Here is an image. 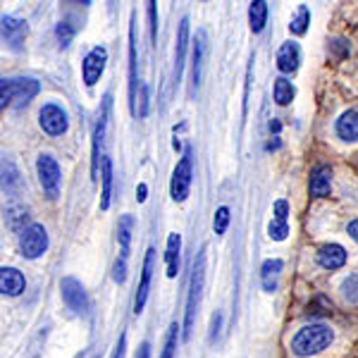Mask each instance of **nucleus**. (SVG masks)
<instances>
[{"label":"nucleus","instance_id":"f257e3e1","mask_svg":"<svg viewBox=\"0 0 358 358\" xmlns=\"http://www.w3.org/2000/svg\"><path fill=\"white\" fill-rule=\"evenodd\" d=\"M332 339H334V332L330 327L322 325V322H313V325H306L294 334L292 351L301 358L315 356V354H320L322 349H327V346L332 344Z\"/></svg>","mask_w":358,"mask_h":358},{"label":"nucleus","instance_id":"f03ea898","mask_svg":"<svg viewBox=\"0 0 358 358\" xmlns=\"http://www.w3.org/2000/svg\"><path fill=\"white\" fill-rule=\"evenodd\" d=\"M206 282V253L199 251L192 265V280H189V296H187V310H184V339L192 337L196 315H199L201 292H203Z\"/></svg>","mask_w":358,"mask_h":358},{"label":"nucleus","instance_id":"7ed1b4c3","mask_svg":"<svg viewBox=\"0 0 358 358\" xmlns=\"http://www.w3.org/2000/svg\"><path fill=\"white\" fill-rule=\"evenodd\" d=\"M41 91V84L29 77H8L0 82V108H22Z\"/></svg>","mask_w":358,"mask_h":358},{"label":"nucleus","instance_id":"20e7f679","mask_svg":"<svg viewBox=\"0 0 358 358\" xmlns=\"http://www.w3.org/2000/svg\"><path fill=\"white\" fill-rule=\"evenodd\" d=\"M192 177H194V148L189 146L184 151L182 160L177 163L175 172H172V182H170V196L175 203H184L192 189Z\"/></svg>","mask_w":358,"mask_h":358},{"label":"nucleus","instance_id":"39448f33","mask_svg":"<svg viewBox=\"0 0 358 358\" xmlns=\"http://www.w3.org/2000/svg\"><path fill=\"white\" fill-rule=\"evenodd\" d=\"M108 115H110V94H106V98H103L101 115H98V122L94 127V151H91V179L94 182L101 179L103 160H106V155H101V148H103V138H106Z\"/></svg>","mask_w":358,"mask_h":358},{"label":"nucleus","instance_id":"423d86ee","mask_svg":"<svg viewBox=\"0 0 358 358\" xmlns=\"http://www.w3.org/2000/svg\"><path fill=\"white\" fill-rule=\"evenodd\" d=\"M20 251L22 256L29 261H36L48 251V232H45L43 224H27L20 232Z\"/></svg>","mask_w":358,"mask_h":358},{"label":"nucleus","instance_id":"0eeeda50","mask_svg":"<svg viewBox=\"0 0 358 358\" xmlns=\"http://www.w3.org/2000/svg\"><path fill=\"white\" fill-rule=\"evenodd\" d=\"M36 172H38V182H41L43 194L48 196V201H55L60 196V165L55 163L53 155H38L36 160Z\"/></svg>","mask_w":358,"mask_h":358},{"label":"nucleus","instance_id":"6e6552de","mask_svg":"<svg viewBox=\"0 0 358 358\" xmlns=\"http://www.w3.org/2000/svg\"><path fill=\"white\" fill-rule=\"evenodd\" d=\"M60 292H62V301L72 313L77 315H86L89 313V296H86V289L79 280L74 277H65L60 282Z\"/></svg>","mask_w":358,"mask_h":358},{"label":"nucleus","instance_id":"1a4fd4ad","mask_svg":"<svg viewBox=\"0 0 358 358\" xmlns=\"http://www.w3.org/2000/svg\"><path fill=\"white\" fill-rule=\"evenodd\" d=\"M38 124H41V129L48 136H62L69 127V117L60 106H55V103H45V106L41 108V113H38Z\"/></svg>","mask_w":358,"mask_h":358},{"label":"nucleus","instance_id":"9d476101","mask_svg":"<svg viewBox=\"0 0 358 358\" xmlns=\"http://www.w3.org/2000/svg\"><path fill=\"white\" fill-rule=\"evenodd\" d=\"M106 62H108V50L106 45H96V48H91V53L84 57L82 62V77H84V84L89 86H96L98 79L103 77V72H106Z\"/></svg>","mask_w":358,"mask_h":358},{"label":"nucleus","instance_id":"9b49d317","mask_svg":"<svg viewBox=\"0 0 358 358\" xmlns=\"http://www.w3.org/2000/svg\"><path fill=\"white\" fill-rule=\"evenodd\" d=\"M134 20L136 15H131V27H129V110L131 115H138V91H141V84H138L136 77V29H134Z\"/></svg>","mask_w":358,"mask_h":358},{"label":"nucleus","instance_id":"f8f14e48","mask_svg":"<svg viewBox=\"0 0 358 358\" xmlns=\"http://www.w3.org/2000/svg\"><path fill=\"white\" fill-rule=\"evenodd\" d=\"M0 29H3V43H8L10 50H20L22 43H24L27 34H29V27L27 22L17 20L13 15H3L0 20Z\"/></svg>","mask_w":358,"mask_h":358},{"label":"nucleus","instance_id":"ddd939ff","mask_svg":"<svg viewBox=\"0 0 358 358\" xmlns=\"http://www.w3.org/2000/svg\"><path fill=\"white\" fill-rule=\"evenodd\" d=\"M153 268H155V248H148V251H146V256H143L141 282H138L136 299H134V313H136V315L141 313L143 308H146V301H148V289H151Z\"/></svg>","mask_w":358,"mask_h":358},{"label":"nucleus","instance_id":"4468645a","mask_svg":"<svg viewBox=\"0 0 358 358\" xmlns=\"http://www.w3.org/2000/svg\"><path fill=\"white\" fill-rule=\"evenodd\" d=\"M206 50H208L206 31H203V29H199V31H196V38H194V48H192V94H196V89H199V84H201Z\"/></svg>","mask_w":358,"mask_h":358},{"label":"nucleus","instance_id":"2eb2a0df","mask_svg":"<svg viewBox=\"0 0 358 358\" xmlns=\"http://www.w3.org/2000/svg\"><path fill=\"white\" fill-rule=\"evenodd\" d=\"M299 62H301V48L299 43H282V48L277 50V67H280L282 74H294L299 69Z\"/></svg>","mask_w":358,"mask_h":358},{"label":"nucleus","instance_id":"dca6fc26","mask_svg":"<svg viewBox=\"0 0 358 358\" xmlns=\"http://www.w3.org/2000/svg\"><path fill=\"white\" fill-rule=\"evenodd\" d=\"M310 196L315 199H322V196H330L332 189V170L327 165H315L313 172H310Z\"/></svg>","mask_w":358,"mask_h":358},{"label":"nucleus","instance_id":"f3484780","mask_svg":"<svg viewBox=\"0 0 358 358\" xmlns=\"http://www.w3.org/2000/svg\"><path fill=\"white\" fill-rule=\"evenodd\" d=\"M187 45H189V17H184V20L179 22V31H177V48H175V84L182 82L184 57H187Z\"/></svg>","mask_w":358,"mask_h":358},{"label":"nucleus","instance_id":"a211bd4d","mask_svg":"<svg viewBox=\"0 0 358 358\" xmlns=\"http://www.w3.org/2000/svg\"><path fill=\"white\" fill-rule=\"evenodd\" d=\"M27 287L24 275L20 273L17 268H3L0 270V292L5 296H20Z\"/></svg>","mask_w":358,"mask_h":358},{"label":"nucleus","instance_id":"6ab92c4d","mask_svg":"<svg viewBox=\"0 0 358 358\" xmlns=\"http://www.w3.org/2000/svg\"><path fill=\"white\" fill-rule=\"evenodd\" d=\"M317 263L325 270H339L346 263V251L339 244H325L317 251Z\"/></svg>","mask_w":358,"mask_h":358},{"label":"nucleus","instance_id":"aec40b11","mask_svg":"<svg viewBox=\"0 0 358 358\" xmlns=\"http://www.w3.org/2000/svg\"><path fill=\"white\" fill-rule=\"evenodd\" d=\"M334 131H337V136L342 138V141H346V143L358 141V113L356 110H346V113L339 115Z\"/></svg>","mask_w":358,"mask_h":358},{"label":"nucleus","instance_id":"412c9836","mask_svg":"<svg viewBox=\"0 0 358 358\" xmlns=\"http://www.w3.org/2000/svg\"><path fill=\"white\" fill-rule=\"evenodd\" d=\"M282 268H285V263H282L280 258H268V261L261 265V285L268 294H273L277 289V285H280Z\"/></svg>","mask_w":358,"mask_h":358},{"label":"nucleus","instance_id":"4be33fe9","mask_svg":"<svg viewBox=\"0 0 358 358\" xmlns=\"http://www.w3.org/2000/svg\"><path fill=\"white\" fill-rule=\"evenodd\" d=\"M179 248H182V236L172 232L167 236V248H165V268L170 280H175L179 273Z\"/></svg>","mask_w":358,"mask_h":358},{"label":"nucleus","instance_id":"5701e85b","mask_svg":"<svg viewBox=\"0 0 358 358\" xmlns=\"http://www.w3.org/2000/svg\"><path fill=\"white\" fill-rule=\"evenodd\" d=\"M268 22V3L265 0H253L248 5V24H251L253 34H261Z\"/></svg>","mask_w":358,"mask_h":358},{"label":"nucleus","instance_id":"b1692460","mask_svg":"<svg viewBox=\"0 0 358 358\" xmlns=\"http://www.w3.org/2000/svg\"><path fill=\"white\" fill-rule=\"evenodd\" d=\"M131 229H134V217L122 215L117 224V241H120V256L129 258V244H131Z\"/></svg>","mask_w":358,"mask_h":358},{"label":"nucleus","instance_id":"393cba45","mask_svg":"<svg viewBox=\"0 0 358 358\" xmlns=\"http://www.w3.org/2000/svg\"><path fill=\"white\" fill-rule=\"evenodd\" d=\"M101 210L110 208V192H113V160L106 158L103 160V172H101Z\"/></svg>","mask_w":358,"mask_h":358},{"label":"nucleus","instance_id":"a878e982","mask_svg":"<svg viewBox=\"0 0 358 358\" xmlns=\"http://www.w3.org/2000/svg\"><path fill=\"white\" fill-rule=\"evenodd\" d=\"M273 96H275L277 106H289V103L294 101V96H296V89H294V84L289 82V79L280 77V79H275Z\"/></svg>","mask_w":358,"mask_h":358},{"label":"nucleus","instance_id":"bb28decb","mask_svg":"<svg viewBox=\"0 0 358 358\" xmlns=\"http://www.w3.org/2000/svg\"><path fill=\"white\" fill-rule=\"evenodd\" d=\"M308 24H310V10L306 8V5H301V8H299V13H296V17L292 20L289 31L294 34V36H303V34L308 31Z\"/></svg>","mask_w":358,"mask_h":358},{"label":"nucleus","instance_id":"cd10ccee","mask_svg":"<svg viewBox=\"0 0 358 358\" xmlns=\"http://www.w3.org/2000/svg\"><path fill=\"white\" fill-rule=\"evenodd\" d=\"M5 220H8V227L10 229H20V222H27L29 220L27 208L10 203L8 208H5Z\"/></svg>","mask_w":358,"mask_h":358},{"label":"nucleus","instance_id":"c85d7f7f","mask_svg":"<svg viewBox=\"0 0 358 358\" xmlns=\"http://www.w3.org/2000/svg\"><path fill=\"white\" fill-rule=\"evenodd\" d=\"M268 234H270V239L273 241H285L287 236H289V222H285V220H270L268 224Z\"/></svg>","mask_w":358,"mask_h":358},{"label":"nucleus","instance_id":"c756f323","mask_svg":"<svg viewBox=\"0 0 358 358\" xmlns=\"http://www.w3.org/2000/svg\"><path fill=\"white\" fill-rule=\"evenodd\" d=\"M342 294H344V299L349 303H358V273L349 275L342 282Z\"/></svg>","mask_w":358,"mask_h":358},{"label":"nucleus","instance_id":"7c9ffc66","mask_svg":"<svg viewBox=\"0 0 358 358\" xmlns=\"http://www.w3.org/2000/svg\"><path fill=\"white\" fill-rule=\"evenodd\" d=\"M227 224H229V208L227 206H220L215 210V217H213V229H215V234H224L227 232Z\"/></svg>","mask_w":358,"mask_h":358},{"label":"nucleus","instance_id":"2f4dec72","mask_svg":"<svg viewBox=\"0 0 358 358\" xmlns=\"http://www.w3.org/2000/svg\"><path fill=\"white\" fill-rule=\"evenodd\" d=\"M177 334H179V325L177 322H172L170 330H167V339H165V349L160 358H172L175 356V349H177Z\"/></svg>","mask_w":358,"mask_h":358},{"label":"nucleus","instance_id":"473e14b6","mask_svg":"<svg viewBox=\"0 0 358 358\" xmlns=\"http://www.w3.org/2000/svg\"><path fill=\"white\" fill-rule=\"evenodd\" d=\"M55 34H57V41H60V48H67L74 38V27L69 24V22H60L55 29Z\"/></svg>","mask_w":358,"mask_h":358},{"label":"nucleus","instance_id":"72a5a7b5","mask_svg":"<svg viewBox=\"0 0 358 358\" xmlns=\"http://www.w3.org/2000/svg\"><path fill=\"white\" fill-rule=\"evenodd\" d=\"M127 261H129V258L120 256L113 265V280L117 282V285H124L127 282Z\"/></svg>","mask_w":358,"mask_h":358},{"label":"nucleus","instance_id":"f704fd0d","mask_svg":"<svg viewBox=\"0 0 358 358\" xmlns=\"http://www.w3.org/2000/svg\"><path fill=\"white\" fill-rule=\"evenodd\" d=\"M273 217H275V220L289 222V203H287L285 199L275 201V206H273Z\"/></svg>","mask_w":358,"mask_h":358},{"label":"nucleus","instance_id":"c9c22d12","mask_svg":"<svg viewBox=\"0 0 358 358\" xmlns=\"http://www.w3.org/2000/svg\"><path fill=\"white\" fill-rule=\"evenodd\" d=\"M15 182H17V170L13 167V163H10V160H3V187L10 189Z\"/></svg>","mask_w":358,"mask_h":358},{"label":"nucleus","instance_id":"e433bc0d","mask_svg":"<svg viewBox=\"0 0 358 358\" xmlns=\"http://www.w3.org/2000/svg\"><path fill=\"white\" fill-rule=\"evenodd\" d=\"M330 50L334 53L337 60H344V57L349 55V43H346L344 38H334V41L330 43Z\"/></svg>","mask_w":358,"mask_h":358},{"label":"nucleus","instance_id":"4c0bfd02","mask_svg":"<svg viewBox=\"0 0 358 358\" xmlns=\"http://www.w3.org/2000/svg\"><path fill=\"white\" fill-rule=\"evenodd\" d=\"M148 5V20H151V41H158V15H155V3L151 0V3H146Z\"/></svg>","mask_w":358,"mask_h":358},{"label":"nucleus","instance_id":"58836bf2","mask_svg":"<svg viewBox=\"0 0 358 358\" xmlns=\"http://www.w3.org/2000/svg\"><path fill=\"white\" fill-rule=\"evenodd\" d=\"M148 356H151V344H148V342H143L141 346H138L136 358H148Z\"/></svg>","mask_w":358,"mask_h":358},{"label":"nucleus","instance_id":"ea45409f","mask_svg":"<svg viewBox=\"0 0 358 358\" xmlns=\"http://www.w3.org/2000/svg\"><path fill=\"white\" fill-rule=\"evenodd\" d=\"M146 194H148L146 184H138V187H136V201H138V203H143V201H146Z\"/></svg>","mask_w":358,"mask_h":358},{"label":"nucleus","instance_id":"a19ab883","mask_svg":"<svg viewBox=\"0 0 358 358\" xmlns=\"http://www.w3.org/2000/svg\"><path fill=\"white\" fill-rule=\"evenodd\" d=\"M124 344H127V337L122 334V337H120L117 349H115V354H113V358H124Z\"/></svg>","mask_w":358,"mask_h":358},{"label":"nucleus","instance_id":"79ce46f5","mask_svg":"<svg viewBox=\"0 0 358 358\" xmlns=\"http://www.w3.org/2000/svg\"><path fill=\"white\" fill-rule=\"evenodd\" d=\"M346 232H349L351 239L358 241V220H351V222H349V227H346Z\"/></svg>","mask_w":358,"mask_h":358},{"label":"nucleus","instance_id":"37998d69","mask_svg":"<svg viewBox=\"0 0 358 358\" xmlns=\"http://www.w3.org/2000/svg\"><path fill=\"white\" fill-rule=\"evenodd\" d=\"M270 131H280V122H277V120L275 122H270Z\"/></svg>","mask_w":358,"mask_h":358}]
</instances>
